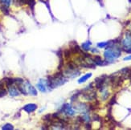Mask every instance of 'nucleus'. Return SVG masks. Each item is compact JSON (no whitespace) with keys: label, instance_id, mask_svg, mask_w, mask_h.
<instances>
[{"label":"nucleus","instance_id":"obj_10","mask_svg":"<svg viewBox=\"0 0 131 130\" xmlns=\"http://www.w3.org/2000/svg\"><path fill=\"white\" fill-rule=\"evenodd\" d=\"M91 42L90 41H87V42H85V43H83L82 45H81V47L83 48V50L84 51H89L90 50V46H91Z\"/></svg>","mask_w":131,"mask_h":130},{"label":"nucleus","instance_id":"obj_1","mask_svg":"<svg viewBox=\"0 0 131 130\" xmlns=\"http://www.w3.org/2000/svg\"><path fill=\"white\" fill-rule=\"evenodd\" d=\"M121 55V50L119 48L111 47L108 48L104 52V56L107 61L112 62L117 60Z\"/></svg>","mask_w":131,"mask_h":130},{"label":"nucleus","instance_id":"obj_7","mask_svg":"<svg viewBox=\"0 0 131 130\" xmlns=\"http://www.w3.org/2000/svg\"><path fill=\"white\" fill-rule=\"evenodd\" d=\"M7 88H8L9 94H10V96H12V97H16V96H19V95L20 92H19V88H16V87H15V86L13 85V84H12V85L9 86V87H7Z\"/></svg>","mask_w":131,"mask_h":130},{"label":"nucleus","instance_id":"obj_12","mask_svg":"<svg viewBox=\"0 0 131 130\" xmlns=\"http://www.w3.org/2000/svg\"><path fill=\"white\" fill-rule=\"evenodd\" d=\"M0 2L2 3V4L3 6H6V7H10V5L11 3V0H0Z\"/></svg>","mask_w":131,"mask_h":130},{"label":"nucleus","instance_id":"obj_14","mask_svg":"<svg viewBox=\"0 0 131 130\" xmlns=\"http://www.w3.org/2000/svg\"><path fill=\"white\" fill-rule=\"evenodd\" d=\"M6 94H7V91L4 88H0V97H3Z\"/></svg>","mask_w":131,"mask_h":130},{"label":"nucleus","instance_id":"obj_3","mask_svg":"<svg viewBox=\"0 0 131 130\" xmlns=\"http://www.w3.org/2000/svg\"><path fill=\"white\" fill-rule=\"evenodd\" d=\"M24 87H25V90H26L27 95V94L31 95V96H36L37 95L36 89L34 88L29 82L26 81L25 83H24Z\"/></svg>","mask_w":131,"mask_h":130},{"label":"nucleus","instance_id":"obj_16","mask_svg":"<svg viewBox=\"0 0 131 130\" xmlns=\"http://www.w3.org/2000/svg\"><path fill=\"white\" fill-rule=\"evenodd\" d=\"M125 61L126 60H131V55H129V56H126V57H125L124 59H123Z\"/></svg>","mask_w":131,"mask_h":130},{"label":"nucleus","instance_id":"obj_2","mask_svg":"<svg viewBox=\"0 0 131 130\" xmlns=\"http://www.w3.org/2000/svg\"><path fill=\"white\" fill-rule=\"evenodd\" d=\"M123 49L128 53H131V34H129L122 41Z\"/></svg>","mask_w":131,"mask_h":130},{"label":"nucleus","instance_id":"obj_9","mask_svg":"<svg viewBox=\"0 0 131 130\" xmlns=\"http://www.w3.org/2000/svg\"><path fill=\"white\" fill-rule=\"evenodd\" d=\"M93 60H94V63H95L96 65H104V64H104V61L101 59L100 56H95L94 59H93Z\"/></svg>","mask_w":131,"mask_h":130},{"label":"nucleus","instance_id":"obj_15","mask_svg":"<svg viewBox=\"0 0 131 130\" xmlns=\"http://www.w3.org/2000/svg\"><path fill=\"white\" fill-rule=\"evenodd\" d=\"M115 99H116V97H113L111 99V101L110 102V104L111 105H112L113 104H114V103H115Z\"/></svg>","mask_w":131,"mask_h":130},{"label":"nucleus","instance_id":"obj_6","mask_svg":"<svg viewBox=\"0 0 131 130\" xmlns=\"http://www.w3.org/2000/svg\"><path fill=\"white\" fill-rule=\"evenodd\" d=\"M36 109H37V105L35 104H26L24 108H23V109L26 112H27V113H31V112H35Z\"/></svg>","mask_w":131,"mask_h":130},{"label":"nucleus","instance_id":"obj_4","mask_svg":"<svg viewBox=\"0 0 131 130\" xmlns=\"http://www.w3.org/2000/svg\"><path fill=\"white\" fill-rule=\"evenodd\" d=\"M63 112L65 114H67L68 116H74L76 113V111L72 109V107L70 106V104H65L63 106V109H62Z\"/></svg>","mask_w":131,"mask_h":130},{"label":"nucleus","instance_id":"obj_5","mask_svg":"<svg viewBox=\"0 0 131 130\" xmlns=\"http://www.w3.org/2000/svg\"><path fill=\"white\" fill-rule=\"evenodd\" d=\"M47 85H48V83L46 80H40L36 84V87L38 88V89L41 92H45L47 91Z\"/></svg>","mask_w":131,"mask_h":130},{"label":"nucleus","instance_id":"obj_11","mask_svg":"<svg viewBox=\"0 0 131 130\" xmlns=\"http://www.w3.org/2000/svg\"><path fill=\"white\" fill-rule=\"evenodd\" d=\"M13 128L14 127L11 124H6V125H4L2 127V129H4V130H12Z\"/></svg>","mask_w":131,"mask_h":130},{"label":"nucleus","instance_id":"obj_13","mask_svg":"<svg viewBox=\"0 0 131 130\" xmlns=\"http://www.w3.org/2000/svg\"><path fill=\"white\" fill-rule=\"evenodd\" d=\"M109 44H110V43H108V42H101V43H97V47L101 48H103L107 47Z\"/></svg>","mask_w":131,"mask_h":130},{"label":"nucleus","instance_id":"obj_8","mask_svg":"<svg viewBox=\"0 0 131 130\" xmlns=\"http://www.w3.org/2000/svg\"><path fill=\"white\" fill-rule=\"evenodd\" d=\"M91 76H92V73H87V74L84 75L83 76H81V78L79 79V80H78V83L79 84H82V83H84L85 81H87Z\"/></svg>","mask_w":131,"mask_h":130}]
</instances>
